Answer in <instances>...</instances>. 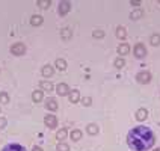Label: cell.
Returning <instances> with one entry per match:
<instances>
[{
  "instance_id": "d6a6232c",
  "label": "cell",
  "mask_w": 160,
  "mask_h": 151,
  "mask_svg": "<svg viewBox=\"0 0 160 151\" xmlns=\"http://www.w3.org/2000/svg\"><path fill=\"white\" fill-rule=\"evenodd\" d=\"M32 151H42V148H41V147H33V150Z\"/></svg>"
},
{
  "instance_id": "d4e9b609",
  "label": "cell",
  "mask_w": 160,
  "mask_h": 151,
  "mask_svg": "<svg viewBox=\"0 0 160 151\" xmlns=\"http://www.w3.org/2000/svg\"><path fill=\"white\" fill-rule=\"evenodd\" d=\"M67 135H68V132H67L65 128H62V130H59V132H57L56 138H57V139H65V138H67Z\"/></svg>"
},
{
  "instance_id": "9a60e30c",
  "label": "cell",
  "mask_w": 160,
  "mask_h": 151,
  "mask_svg": "<svg viewBox=\"0 0 160 151\" xmlns=\"http://www.w3.org/2000/svg\"><path fill=\"white\" fill-rule=\"evenodd\" d=\"M71 35H73V33H71V29H68V27H64V29L61 30V37H62V39H65V41L70 39Z\"/></svg>"
},
{
  "instance_id": "4fadbf2b",
  "label": "cell",
  "mask_w": 160,
  "mask_h": 151,
  "mask_svg": "<svg viewBox=\"0 0 160 151\" xmlns=\"http://www.w3.org/2000/svg\"><path fill=\"white\" fill-rule=\"evenodd\" d=\"M45 106H47V109H50V111H56V109H57V101H56L54 98H48L47 103H45Z\"/></svg>"
},
{
  "instance_id": "603a6c76",
  "label": "cell",
  "mask_w": 160,
  "mask_h": 151,
  "mask_svg": "<svg viewBox=\"0 0 160 151\" xmlns=\"http://www.w3.org/2000/svg\"><path fill=\"white\" fill-rule=\"evenodd\" d=\"M0 103H3V104L9 103V95L6 92H0Z\"/></svg>"
},
{
  "instance_id": "83f0119b",
  "label": "cell",
  "mask_w": 160,
  "mask_h": 151,
  "mask_svg": "<svg viewBox=\"0 0 160 151\" xmlns=\"http://www.w3.org/2000/svg\"><path fill=\"white\" fill-rule=\"evenodd\" d=\"M56 150L57 151H70V147L67 145V144H57V147H56Z\"/></svg>"
},
{
  "instance_id": "30bf717a",
  "label": "cell",
  "mask_w": 160,
  "mask_h": 151,
  "mask_svg": "<svg viewBox=\"0 0 160 151\" xmlns=\"http://www.w3.org/2000/svg\"><path fill=\"white\" fill-rule=\"evenodd\" d=\"M53 67L51 65H44L42 67V70H41V73H42V76L44 77H50V76H53Z\"/></svg>"
},
{
  "instance_id": "9c48e42d",
  "label": "cell",
  "mask_w": 160,
  "mask_h": 151,
  "mask_svg": "<svg viewBox=\"0 0 160 151\" xmlns=\"http://www.w3.org/2000/svg\"><path fill=\"white\" fill-rule=\"evenodd\" d=\"M147 116H148V112H147L145 109H137V111H136V119H137V121H145Z\"/></svg>"
},
{
  "instance_id": "d6986e66",
  "label": "cell",
  "mask_w": 160,
  "mask_h": 151,
  "mask_svg": "<svg viewBox=\"0 0 160 151\" xmlns=\"http://www.w3.org/2000/svg\"><path fill=\"white\" fill-rule=\"evenodd\" d=\"M70 100H71V103H77V101L80 100L79 91H71V92H70Z\"/></svg>"
},
{
  "instance_id": "4dcf8cb0",
  "label": "cell",
  "mask_w": 160,
  "mask_h": 151,
  "mask_svg": "<svg viewBox=\"0 0 160 151\" xmlns=\"http://www.w3.org/2000/svg\"><path fill=\"white\" fill-rule=\"evenodd\" d=\"M5 125H6V119H5V118H2V119H0V128H3Z\"/></svg>"
},
{
  "instance_id": "4316f807",
  "label": "cell",
  "mask_w": 160,
  "mask_h": 151,
  "mask_svg": "<svg viewBox=\"0 0 160 151\" xmlns=\"http://www.w3.org/2000/svg\"><path fill=\"white\" fill-rule=\"evenodd\" d=\"M113 65H115L117 68H122V67L125 65V62H124V59H122V58H118V59H115Z\"/></svg>"
},
{
  "instance_id": "ffe728a7",
  "label": "cell",
  "mask_w": 160,
  "mask_h": 151,
  "mask_svg": "<svg viewBox=\"0 0 160 151\" xmlns=\"http://www.w3.org/2000/svg\"><path fill=\"white\" fill-rule=\"evenodd\" d=\"M142 15H144V12H142L141 9H136V11H133V12L130 14V18H131V20H139Z\"/></svg>"
},
{
  "instance_id": "52a82bcc",
  "label": "cell",
  "mask_w": 160,
  "mask_h": 151,
  "mask_svg": "<svg viewBox=\"0 0 160 151\" xmlns=\"http://www.w3.org/2000/svg\"><path fill=\"white\" fill-rule=\"evenodd\" d=\"M2 151H26V148L23 145H20V144H9Z\"/></svg>"
},
{
  "instance_id": "484cf974",
  "label": "cell",
  "mask_w": 160,
  "mask_h": 151,
  "mask_svg": "<svg viewBox=\"0 0 160 151\" xmlns=\"http://www.w3.org/2000/svg\"><path fill=\"white\" fill-rule=\"evenodd\" d=\"M150 42H151L153 45H159L160 44V35H153V37L150 38Z\"/></svg>"
},
{
  "instance_id": "f546056e",
  "label": "cell",
  "mask_w": 160,
  "mask_h": 151,
  "mask_svg": "<svg viewBox=\"0 0 160 151\" xmlns=\"http://www.w3.org/2000/svg\"><path fill=\"white\" fill-rule=\"evenodd\" d=\"M91 103H92V100H91L89 97H85V98H82V104H83V106H91Z\"/></svg>"
},
{
  "instance_id": "1f68e13d",
  "label": "cell",
  "mask_w": 160,
  "mask_h": 151,
  "mask_svg": "<svg viewBox=\"0 0 160 151\" xmlns=\"http://www.w3.org/2000/svg\"><path fill=\"white\" fill-rule=\"evenodd\" d=\"M131 5H134V6H139V5H141V2H137V0H133V2H131Z\"/></svg>"
},
{
  "instance_id": "e0dca14e",
  "label": "cell",
  "mask_w": 160,
  "mask_h": 151,
  "mask_svg": "<svg viewBox=\"0 0 160 151\" xmlns=\"http://www.w3.org/2000/svg\"><path fill=\"white\" fill-rule=\"evenodd\" d=\"M115 35L120 38V39H124V38H125V35H127V32H125V27H122V26L117 27V30H115Z\"/></svg>"
},
{
  "instance_id": "5bb4252c",
  "label": "cell",
  "mask_w": 160,
  "mask_h": 151,
  "mask_svg": "<svg viewBox=\"0 0 160 151\" xmlns=\"http://www.w3.org/2000/svg\"><path fill=\"white\" fill-rule=\"evenodd\" d=\"M32 98H33V101H35V103L42 101V98H44V91H35V92L32 94Z\"/></svg>"
},
{
  "instance_id": "3957f363",
  "label": "cell",
  "mask_w": 160,
  "mask_h": 151,
  "mask_svg": "<svg viewBox=\"0 0 160 151\" xmlns=\"http://www.w3.org/2000/svg\"><path fill=\"white\" fill-rule=\"evenodd\" d=\"M134 56L139 58V59L145 58V56H147V48H145L142 44H136V47H134Z\"/></svg>"
},
{
  "instance_id": "5b68a950",
  "label": "cell",
  "mask_w": 160,
  "mask_h": 151,
  "mask_svg": "<svg viewBox=\"0 0 160 151\" xmlns=\"http://www.w3.org/2000/svg\"><path fill=\"white\" fill-rule=\"evenodd\" d=\"M71 9V3L70 2H61L59 3V14L61 15H67Z\"/></svg>"
},
{
  "instance_id": "cb8c5ba5",
  "label": "cell",
  "mask_w": 160,
  "mask_h": 151,
  "mask_svg": "<svg viewBox=\"0 0 160 151\" xmlns=\"http://www.w3.org/2000/svg\"><path fill=\"white\" fill-rule=\"evenodd\" d=\"M38 6L41 9H47L50 6V0H38Z\"/></svg>"
},
{
  "instance_id": "836d02e7",
  "label": "cell",
  "mask_w": 160,
  "mask_h": 151,
  "mask_svg": "<svg viewBox=\"0 0 160 151\" xmlns=\"http://www.w3.org/2000/svg\"><path fill=\"white\" fill-rule=\"evenodd\" d=\"M154 151H160V148H156V150H154Z\"/></svg>"
},
{
  "instance_id": "8992f818",
  "label": "cell",
  "mask_w": 160,
  "mask_h": 151,
  "mask_svg": "<svg viewBox=\"0 0 160 151\" xmlns=\"http://www.w3.org/2000/svg\"><path fill=\"white\" fill-rule=\"evenodd\" d=\"M136 79H137L139 83H148L151 80V74L148 71H142V73H139V74L136 76Z\"/></svg>"
},
{
  "instance_id": "7a4b0ae2",
  "label": "cell",
  "mask_w": 160,
  "mask_h": 151,
  "mask_svg": "<svg viewBox=\"0 0 160 151\" xmlns=\"http://www.w3.org/2000/svg\"><path fill=\"white\" fill-rule=\"evenodd\" d=\"M24 51H26V45L23 42H15L11 47V53L15 56H21V54H24Z\"/></svg>"
},
{
  "instance_id": "7c38bea8",
  "label": "cell",
  "mask_w": 160,
  "mask_h": 151,
  "mask_svg": "<svg viewBox=\"0 0 160 151\" xmlns=\"http://www.w3.org/2000/svg\"><path fill=\"white\" fill-rule=\"evenodd\" d=\"M42 21H44V18L41 15H32V18H30V24L32 26H41Z\"/></svg>"
},
{
  "instance_id": "7402d4cb",
  "label": "cell",
  "mask_w": 160,
  "mask_h": 151,
  "mask_svg": "<svg viewBox=\"0 0 160 151\" xmlns=\"http://www.w3.org/2000/svg\"><path fill=\"white\" fill-rule=\"evenodd\" d=\"M71 139L76 141V142L80 141V139H82V132H80V130H73V132H71Z\"/></svg>"
},
{
  "instance_id": "2e32d148",
  "label": "cell",
  "mask_w": 160,
  "mask_h": 151,
  "mask_svg": "<svg viewBox=\"0 0 160 151\" xmlns=\"http://www.w3.org/2000/svg\"><path fill=\"white\" fill-rule=\"evenodd\" d=\"M40 86L44 91H47V92H51V91H53V85H51L50 82H44V80H42V82H40Z\"/></svg>"
},
{
  "instance_id": "8fae6325",
  "label": "cell",
  "mask_w": 160,
  "mask_h": 151,
  "mask_svg": "<svg viewBox=\"0 0 160 151\" xmlns=\"http://www.w3.org/2000/svg\"><path fill=\"white\" fill-rule=\"evenodd\" d=\"M118 53H120L121 56L128 54V53H130V45H128V44H121L120 47H118Z\"/></svg>"
},
{
  "instance_id": "44dd1931",
  "label": "cell",
  "mask_w": 160,
  "mask_h": 151,
  "mask_svg": "<svg viewBox=\"0 0 160 151\" xmlns=\"http://www.w3.org/2000/svg\"><path fill=\"white\" fill-rule=\"evenodd\" d=\"M86 132H88L89 135H97V133H98V127H97L95 124H89V125L86 127Z\"/></svg>"
},
{
  "instance_id": "ac0fdd59",
  "label": "cell",
  "mask_w": 160,
  "mask_h": 151,
  "mask_svg": "<svg viewBox=\"0 0 160 151\" xmlns=\"http://www.w3.org/2000/svg\"><path fill=\"white\" fill-rule=\"evenodd\" d=\"M54 65H56V68H57V70H61V71H64V70L67 68V62H65L64 59H56Z\"/></svg>"
},
{
  "instance_id": "6da1fadb",
  "label": "cell",
  "mask_w": 160,
  "mask_h": 151,
  "mask_svg": "<svg viewBox=\"0 0 160 151\" xmlns=\"http://www.w3.org/2000/svg\"><path fill=\"white\" fill-rule=\"evenodd\" d=\"M156 142L153 130L148 127H134L127 135V144L133 151H147Z\"/></svg>"
},
{
  "instance_id": "f1b7e54d",
  "label": "cell",
  "mask_w": 160,
  "mask_h": 151,
  "mask_svg": "<svg viewBox=\"0 0 160 151\" xmlns=\"http://www.w3.org/2000/svg\"><path fill=\"white\" fill-rule=\"evenodd\" d=\"M94 38H103L104 37V30H100V29H97V30H94Z\"/></svg>"
},
{
  "instance_id": "ba28073f",
  "label": "cell",
  "mask_w": 160,
  "mask_h": 151,
  "mask_svg": "<svg viewBox=\"0 0 160 151\" xmlns=\"http://www.w3.org/2000/svg\"><path fill=\"white\" fill-rule=\"evenodd\" d=\"M56 92L59 94V95H67L68 92H70V89H68V85H65V83H59L57 86H56Z\"/></svg>"
},
{
  "instance_id": "277c9868",
  "label": "cell",
  "mask_w": 160,
  "mask_h": 151,
  "mask_svg": "<svg viewBox=\"0 0 160 151\" xmlns=\"http://www.w3.org/2000/svg\"><path fill=\"white\" fill-rule=\"evenodd\" d=\"M44 122L47 124V127L54 128V127L57 125V118H56L54 115H47V116L44 118Z\"/></svg>"
}]
</instances>
